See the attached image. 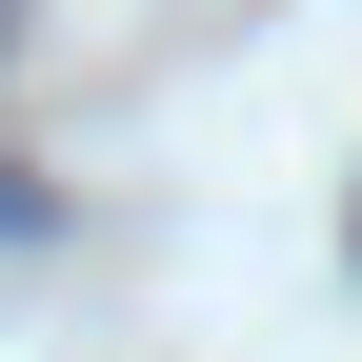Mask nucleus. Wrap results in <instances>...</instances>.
<instances>
[{"label": "nucleus", "instance_id": "f257e3e1", "mask_svg": "<svg viewBox=\"0 0 362 362\" xmlns=\"http://www.w3.org/2000/svg\"><path fill=\"white\" fill-rule=\"evenodd\" d=\"M0 242H40V181H0Z\"/></svg>", "mask_w": 362, "mask_h": 362}]
</instances>
